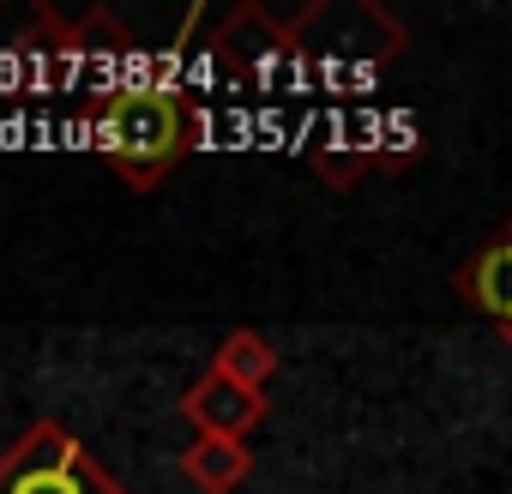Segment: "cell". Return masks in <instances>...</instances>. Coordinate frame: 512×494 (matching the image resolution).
I'll list each match as a JSON object with an SVG mask.
<instances>
[{
  "label": "cell",
  "mask_w": 512,
  "mask_h": 494,
  "mask_svg": "<svg viewBox=\"0 0 512 494\" xmlns=\"http://www.w3.org/2000/svg\"><path fill=\"white\" fill-rule=\"evenodd\" d=\"M284 49H296V25H278L272 13L260 19V7H241L223 31H217V55L235 73H266Z\"/></svg>",
  "instance_id": "obj_5"
},
{
  "label": "cell",
  "mask_w": 512,
  "mask_h": 494,
  "mask_svg": "<svg viewBox=\"0 0 512 494\" xmlns=\"http://www.w3.org/2000/svg\"><path fill=\"white\" fill-rule=\"evenodd\" d=\"M0 494H127L55 416L31 422L0 452Z\"/></svg>",
  "instance_id": "obj_2"
},
{
  "label": "cell",
  "mask_w": 512,
  "mask_h": 494,
  "mask_svg": "<svg viewBox=\"0 0 512 494\" xmlns=\"http://www.w3.org/2000/svg\"><path fill=\"white\" fill-rule=\"evenodd\" d=\"M458 296L476 320L494 326L500 344H512V223L458 266Z\"/></svg>",
  "instance_id": "obj_4"
},
{
  "label": "cell",
  "mask_w": 512,
  "mask_h": 494,
  "mask_svg": "<svg viewBox=\"0 0 512 494\" xmlns=\"http://www.w3.org/2000/svg\"><path fill=\"white\" fill-rule=\"evenodd\" d=\"M211 368H217L223 380H235V386L266 392V386H272V374H278V350H272V338H266V332L235 326V332H223V344H217Z\"/></svg>",
  "instance_id": "obj_7"
},
{
  "label": "cell",
  "mask_w": 512,
  "mask_h": 494,
  "mask_svg": "<svg viewBox=\"0 0 512 494\" xmlns=\"http://www.w3.org/2000/svg\"><path fill=\"white\" fill-rule=\"evenodd\" d=\"M181 416L199 428V434H217V440H241L266 422V392L253 386H235L223 380L217 368H205L187 392H181Z\"/></svg>",
  "instance_id": "obj_3"
},
{
  "label": "cell",
  "mask_w": 512,
  "mask_h": 494,
  "mask_svg": "<svg viewBox=\"0 0 512 494\" xmlns=\"http://www.w3.org/2000/svg\"><path fill=\"white\" fill-rule=\"evenodd\" d=\"M181 476H187L199 494H235V488L253 476V452H247V440L199 434V440L181 452Z\"/></svg>",
  "instance_id": "obj_6"
},
{
  "label": "cell",
  "mask_w": 512,
  "mask_h": 494,
  "mask_svg": "<svg viewBox=\"0 0 512 494\" xmlns=\"http://www.w3.org/2000/svg\"><path fill=\"white\" fill-rule=\"evenodd\" d=\"M97 151L127 187H157L199 139V109L175 85H103L91 97Z\"/></svg>",
  "instance_id": "obj_1"
}]
</instances>
